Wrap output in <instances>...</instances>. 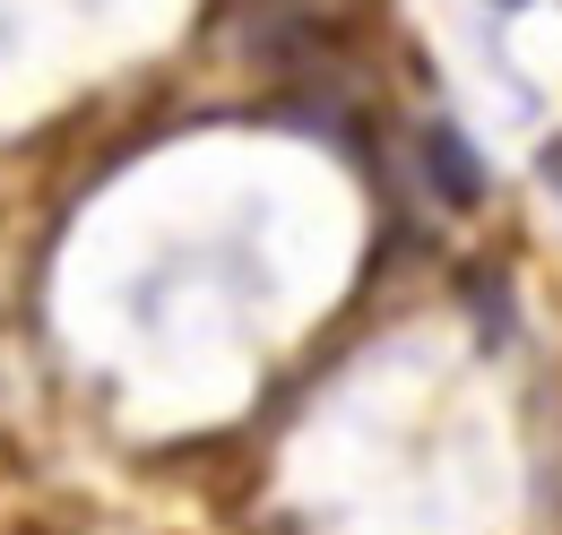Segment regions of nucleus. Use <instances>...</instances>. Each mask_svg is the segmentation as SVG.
<instances>
[{"label":"nucleus","instance_id":"f257e3e1","mask_svg":"<svg viewBox=\"0 0 562 535\" xmlns=\"http://www.w3.org/2000/svg\"><path fill=\"white\" fill-rule=\"evenodd\" d=\"M424 173H432V191H441L450 207L485 200V164H476V147L450 130V122H424Z\"/></svg>","mask_w":562,"mask_h":535}]
</instances>
